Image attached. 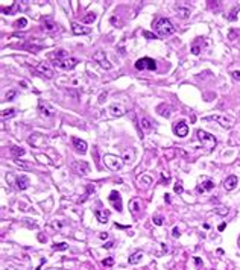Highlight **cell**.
Returning <instances> with one entry per match:
<instances>
[{
	"label": "cell",
	"mask_w": 240,
	"mask_h": 270,
	"mask_svg": "<svg viewBox=\"0 0 240 270\" xmlns=\"http://www.w3.org/2000/svg\"><path fill=\"white\" fill-rule=\"evenodd\" d=\"M205 120H216V121H219L220 125L223 126V128H230L231 125V120H228V119H225V117H220V115H214V117H207Z\"/></svg>",
	"instance_id": "obj_17"
},
{
	"label": "cell",
	"mask_w": 240,
	"mask_h": 270,
	"mask_svg": "<svg viewBox=\"0 0 240 270\" xmlns=\"http://www.w3.org/2000/svg\"><path fill=\"white\" fill-rule=\"evenodd\" d=\"M231 76H232V80L239 82L240 80V71H232V73H231Z\"/></svg>",
	"instance_id": "obj_35"
},
{
	"label": "cell",
	"mask_w": 240,
	"mask_h": 270,
	"mask_svg": "<svg viewBox=\"0 0 240 270\" xmlns=\"http://www.w3.org/2000/svg\"><path fill=\"white\" fill-rule=\"evenodd\" d=\"M131 206H132V212H138V202L137 200H132Z\"/></svg>",
	"instance_id": "obj_34"
},
{
	"label": "cell",
	"mask_w": 240,
	"mask_h": 270,
	"mask_svg": "<svg viewBox=\"0 0 240 270\" xmlns=\"http://www.w3.org/2000/svg\"><path fill=\"white\" fill-rule=\"evenodd\" d=\"M158 111H161L160 114L163 115V117H169V115H170V112H169L170 108H169V106H167V108L164 110V105H160V106H158Z\"/></svg>",
	"instance_id": "obj_28"
},
{
	"label": "cell",
	"mask_w": 240,
	"mask_h": 270,
	"mask_svg": "<svg viewBox=\"0 0 240 270\" xmlns=\"http://www.w3.org/2000/svg\"><path fill=\"white\" fill-rule=\"evenodd\" d=\"M237 182H239V179H237V176L236 175H231V176H228L227 179L223 181V188L227 191H231L236 188V185H237Z\"/></svg>",
	"instance_id": "obj_12"
},
{
	"label": "cell",
	"mask_w": 240,
	"mask_h": 270,
	"mask_svg": "<svg viewBox=\"0 0 240 270\" xmlns=\"http://www.w3.org/2000/svg\"><path fill=\"white\" fill-rule=\"evenodd\" d=\"M15 185H17L18 190H26V188L30 185V181L26 175H20V176H17V179H15Z\"/></svg>",
	"instance_id": "obj_13"
},
{
	"label": "cell",
	"mask_w": 240,
	"mask_h": 270,
	"mask_svg": "<svg viewBox=\"0 0 240 270\" xmlns=\"http://www.w3.org/2000/svg\"><path fill=\"white\" fill-rule=\"evenodd\" d=\"M143 35H144V38H148V40H157V33H150L148 30H143Z\"/></svg>",
	"instance_id": "obj_31"
},
{
	"label": "cell",
	"mask_w": 240,
	"mask_h": 270,
	"mask_svg": "<svg viewBox=\"0 0 240 270\" xmlns=\"http://www.w3.org/2000/svg\"><path fill=\"white\" fill-rule=\"evenodd\" d=\"M112 264H114V260H112V258H107V260H103V266H108V267H110V266H112Z\"/></svg>",
	"instance_id": "obj_36"
},
{
	"label": "cell",
	"mask_w": 240,
	"mask_h": 270,
	"mask_svg": "<svg viewBox=\"0 0 240 270\" xmlns=\"http://www.w3.org/2000/svg\"><path fill=\"white\" fill-rule=\"evenodd\" d=\"M110 111H111V114H112L114 117H116V115L120 117V115H123V114H125V110H123L122 106H116V105H112V106L110 108Z\"/></svg>",
	"instance_id": "obj_21"
},
{
	"label": "cell",
	"mask_w": 240,
	"mask_h": 270,
	"mask_svg": "<svg viewBox=\"0 0 240 270\" xmlns=\"http://www.w3.org/2000/svg\"><path fill=\"white\" fill-rule=\"evenodd\" d=\"M173 237H180V229L178 228H173Z\"/></svg>",
	"instance_id": "obj_42"
},
{
	"label": "cell",
	"mask_w": 240,
	"mask_h": 270,
	"mask_svg": "<svg viewBox=\"0 0 240 270\" xmlns=\"http://www.w3.org/2000/svg\"><path fill=\"white\" fill-rule=\"evenodd\" d=\"M71 30L75 35H88L91 32L90 28H85V26H81L78 23H71Z\"/></svg>",
	"instance_id": "obj_15"
},
{
	"label": "cell",
	"mask_w": 240,
	"mask_h": 270,
	"mask_svg": "<svg viewBox=\"0 0 240 270\" xmlns=\"http://www.w3.org/2000/svg\"><path fill=\"white\" fill-rule=\"evenodd\" d=\"M96 17H97V15H96L94 12H90V14H87V15L84 17V23H93V21L96 20Z\"/></svg>",
	"instance_id": "obj_27"
},
{
	"label": "cell",
	"mask_w": 240,
	"mask_h": 270,
	"mask_svg": "<svg viewBox=\"0 0 240 270\" xmlns=\"http://www.w3.org/2000/svg\"><path fill=\"white\" fill-rule=\"evenodd\" d=\"M14 114H15V110H14V108H9V110H5L2 112V117L6 119V117H12Z\"/></svg>",
	"instance_id": "obj_29"
},
{
	"label": "cell",
	"mask_w": 240,
	"mask_h": 270,
	"mask_svg": "<svg viewBox=\"0 0 240 270\" xmlns=\"http://www.w3.org/2000/svg\"><path fill=\"white\" fill-rule=\"evenodd\" d=\"M195 262H196V264L199 266V264H201V260H199V258H195Z\"/></svg>",
	"instance_id": "obj_45"
},
{
	"label": "cell",
	"mask_w": 240,
	"mask_h": 270,
	"mask_svg": "<svg viewBox=\"0 0 240 270\" xmlns=\"http://www.w3.org/2000/svg\"><path fill=\"white\" fill-rule=\"evenodd\" d=\"M71 143H73V146H75V149L78 150L79 153H85L87 152V143L84 140H81V138H78V137H73L71 138Z\"/></svg>",
	"instance_id": "obj_14"
},
{
	"label": "cell",
	"mask_w": 240,
	"mask_h": 270,
	"mask_svg": "<svg viewBox=\"0 0 240 270\" xmlns=\"http://www.w3.org/2000/svg\"><path fill=\"white\" fill-rule=\"evenodd\" d=\"M213 188H214V182L211 179H207V181H204L196 190H198V193H205V191H211Z\"/></svg>",
	"instance_id": "obj_16"
},
{
	"label": "cell",
	"mask_w": 240,
	"mask_h": 270,
	"mask_svg": "<svg viewBox=\"0 0 240 270\" xmlns=\"http://www.w3.org/2000/svg\"><path fill=\"white\" fill-rule=\"evenodd\" d=\"M161 181H163V182H169L170 176L169 175H166V173H161Z\"/></svg>",
	"instance_id": "obj_37"
},
{
	"label": "cell",
	"mask_w": 240,
	"mask_h": 270,
	"mask_svg": "<svg viewBox=\"0 0 240 270\" xmlns=\"http://www.w3.org/2000/svg\"><path fill=\"white\" fill-rule=\"evenodd\" d=\"M154 223H155L157 226H161V225L164 223V219H163L161 216H155V217H154Z\"/></svg>",
	"instance_id": "obj_33"
},
{
	"label": "cell",
	"mask_w": 240,
	"mask_h": 270,
	"mask_svg": "<svg viewBox=\"0 0 240 270\" xmlns=\"http://www.w3.org/2000/svg\"><path fill=\"white\" fill-rule=\"evenodd\" d=\"M112 244H114L112 241H108V243H105V244H103V247H105V249H111V247H112Z\"/></svg>",
	"instance_id": "obj_40"
},
{
	"label": "cell",
	"mask_w": 240,
	"mask_h": 270,
	"mask_svg": "<svg viewBox=\"0 0 240 270\" xmlns=\"http://www.w3.org/2000/svg\"><path fill=\"white\" fill-rule=\"evenodd\" d=\"M37 70L40 71L41 74H46L47 78H53V70H52V69H49L46 64H38Z\"/></svg>",
	"instance_id": "obj_19"
},
{
	"label": "cell",
	"mask_w": 240,
	"mask_h": 270,
	"mask_svg": "<svg viewBox=\"0 0 240 270\" xmlns=\"http://www.w3.org/2000/svg\"><path fill=\"white\" fill-rule=\"evenodd\" d=\"M237 11H239V8H234V9H232V12H231V17H230V21L236 20V12H237Z\"/></svg>",
	"instance_id": "obj_38"
},
{
	"label": "cell",
	"mask_w": 240,
	"mask_h": 270,
	"mask_svg": "<svg viewBox=\"0 0 240 270\" xmlns=\"http://www.w3.org/2000/svg\"><path fill=\"white\" fill-rule=\"evenodd\" d=\"M201 52H202V46H199V41H195L191 44V53L193 55H199Z\"/></svg>",
	"instance_id": "obj_22"
},
{
	"label": "cell",
	"mask_w": 240,
	"mask_h": 270,
	"mask_svg": "<svg viewBox=\"0 0 240 270\" xmlns=\"http://www.w3.org/2000/svg\"><path fill=\"white\" fill-rule=\"evenodd\" d=\"M173 134L178 135L180 138L187 137V134H189V125H187L184 120L175 121V123H173Z\"/></svg>",
	"instance_id": "obj_7"
},
{
	"label": "cell",
	"mask_w": 240,
	"mask_h": 270,
	"mask_svg": "<svg viewBox=\"0 0 240 270\" xmlns=\"http://www.w3.org/2000/svg\"><path fill=\"white\" fill-rule=\"evenodd\" d=\"M44 24H46V29H47V30H53L55 28H56V26H55V24L50 21V18H46V20H44Z\"/></svg>",
	"instance_id": "obj_32"
},
{
	"label": "cell",
	"mask_w": 240,
	"mask_h": 270,
	"mask_svg": "<svg viewBox=\"0 0 240 270\" xmlns=\"http://www.w3.org/2000/svg\"><path fill=\"white\" fill-rule=\"evenodd\" d=\"M26 24H28V20H26L24 17H21L20 20L15 21V26H17V28H26Z\"/></svg>",
	"instance_id": "obj_30"
},
{
	"label": "cell",
	"mask_w": 240,
	"mask_h": 270,
	"mask_svg": "<svg viewBox=\"0 0 240 270\" xmlns=\"http://www.w3.org/2000/svg\"><path fill=\"white\" fill-rule=\"evenodd\" d=\"M100 238H102V240H105V238H108V234H107V232H103V234H100Z\"/></svg>",
	"instance_id": "obj_43"
},
{
	"label": "cell",
	"mask_w": 240,
	"mask_h": 270,
	"mask_svg": "<svg viewBox=\"0 0 240 270\" xmlns=\"http://www.w3.org/2000/svg\"><path fill=\"white\" fill-rule=\"evenodd\" d=\"M196 135H198V140L202 143V146L208 150V152H211V150L216 147L217 141H216V138L211 134H208V132H205V130H202V129H198Z\"/></svg>",
	"instance_id": "obj_3"
},
{
	"label": "cell",
	"mask_w": 240,
	"mask_h": 270,
	"mask_svg": "<svg viewBox=\"0 0 240 270\" xmlns=\"http://www.w3.org/2000/svg\"><path fill=\"white\" fill-rule=\"evenodd\" d=\"M93 59L96 61L102 69H105V70H110L111 67H112L110 64V61L107 59V56H105V52H102V50H97V52L93 55Z\"/></svg>",
	"instance_id": "obj_8"
},
{
	"label": "cell",
	"mask_w": 240,
	"mask_h": 270,
	"mask_svg": "<svg viewBox=\"0 0 240 270\" xmlns=\"http://www.w3.org/2000/svg\"><path fill=\"white\" fill-rule=\"evenodd\" d=\"M140 123H141V126H143V129H144V130H150L152 128H154V123H152V121H150L148 117H141Z\"/></svg>",
	"instance_id": "obj_20"
},
{
	"label": "cell",
	"mask_w": 240,
	"mask_h": 270,
	"mask_svg": "<svg viewBox=\"0 0 240 270\" xmlns=\"http://www.w3.org/2000/svg\"><path fill=\"white\" fill-rule=\"evenodd\" d=\"M152 28H154V30L157 32V37H160V38L170 37V35L175 32V26H173L172 21H170L169 18H166V17L157 18V20L154 21Z\"/></svg>",
	"instance_id": "obj_1"
},
{
	"label": "cell",
	"mask_w": 240,
	"mask_h": 270,
	"mask_svg": "<svg viewBox=\"0 0 240 270\" xmlns=\"http://www.w3.org/2000/svg\"><path fill=\"white\" fill-rule=\"evenodd\" d=\"M138 182H140L141 185H150L152 184V178L150 176H148V175H144V176H141V178H138Z\"/></svg>",
	"instance_id": "obj_23"
},
{
	"label": "cell",
	"mask_w": 240,
	"mask_h": 270,
	"mask_svg": "<svg viewBox=\"0 0 240 270\" xmlns=\"http://www.w3.org/2000/svg\"><path fill=\"white\" fill-rule=\"evenodd\" d=\"M173 190H175L176 194H182V193H184V187H182V182H181V181H178V182L173 185Z\"/></svg>",
	"instance_id": "obj_26"
},
{
	"label": "cell",
	"mask_w": 240,
	"mask_h": 270,
	"mask_svg": "<svg viewBox=\"0 0 240 270\" xmlns=\"http://www.w3.org/2000/svg\"><path fill=\"white\" fill-rule=\"evenodd\" d=\"M11 152H12V155L15 156V158H18V156H21V155H24V149H21V147H12L11 149Z\"/></svg>",
	"instance_id": "obj_24"
},
{
	"label": "cell",
	"mask_w": 240,
	"mask_h": 270,
	"mask_svg": "<svg viewBox=\"0 0 240 270\" xmlns=\"http://www.w3.org/2000/svg\"><path fill=\"white\" fill-rule=\"evenodd\" d=\"M67 249H69L67 243H55L53 244V250H67Z\"/></svg>",
	"instance_id": "obj_25"
},
{
	"label": "cell",
	"mask_w": 240,
	"mask_h": 270,
	"mask_svg": "<svg viewBox=\"0 0 240 270\" xmlns=\"http://www.w3.org/2000/svg\"><path fill=\"white\" fill-rule=\"evenodd\" d=\"M132 158H134V153H131V155H129V152H126V156H125L126 162H131V161H132Z\"/></svg>",
	"instance_id": "obj_39"
},
{
	"label": "cell",
	"mask_w": 240,
	"mask_h": 270,
	"mask_svg": "<svg viewBox=\"0 0 240 270\" xmlns=\"http://www.w3.org/2000/svg\"><path fill=\"white\" fill-rule=\"evenodd\" d=\"M103 164L110 169V170H120L123 166V160L116 156V155H103Z\"/></svg>",
	"instance_id": "obj_5"
},
{
	"label": "cell",
	"mask_w": 240,
	"mask_h": 270,
	"mask_svg": "<svg viewBox=\"0 0 240 270\" xmlns=\"http://www.w3.org/2000/svg\"><path fill=\"white\" fill-rule=\"evenodd\" d=\"M135 69L140 71H154L157 70V62L152 59V58H148V56H144V58H140V59L135 61Z\"/></svg>",
	"instance_id": "obj_4"
},
{
	"label": "cell",
	"mask_w": 240,
	"mask_h": 270,
	"mask_svg": "<svg viewBox=\"0 0 240 270\" xmlns=\"http://www.w3.org/2000/svg\"><path fill=\"white\" fill-rule=\"evenodd\" d=\"M108 200H110L111 203H112V206L116 208L117 211H123V205H122V197H120V194L117 193L116 190H112L110 193V196H108Z\"/></svg>",
	"instance_id": "obj_9"
},
{
	"label": "cell",
	"mask_w": 240,
	"mask_h": 270,
	"mask_svg": "<svg viewBox=\"0 0 240 270\" xmlns=\"http://www.w3.org/2000/svg\"><path fill=\"white\" fill-rule=\"evenodd\" d=\"M14 96H15V91H11V93H8V94H6V99L11 100L12 97H14Z\"/></svg>",
	"instance_id": "obj_41"
},
{
	"label": "cell",
	"mask_w": 240,
	"mask_h": 270,
	"mask_svg": "<svg viewBox=\"0 0 240 270\" xmlns=\"http://www.w3.org/2000/svg\"><path fill=\"white\" fill-rule=\"evenodd\" d=\"M71 170L76 175H87V173H90V164L87 161H73Z\"/></svg>",
	"instance_id": "obj_6"
},
{
	"label": "cell",
	"mask_w": 240,
	"mask_h": 270,
	"mask_svg": "<svg viewBox=\"0 0 240 270\" xmlns=\"http://www.w3.org/2000/svg\"><path fill=\"white\" fill-rule=\"evenodd\" d=\"M141 258H143V253H141L140 250H137V252H134L129 258H128V262L132 264V266H135V264H138L141 261Z\"/></svg>",
	"instance_id": "obj_18"
},
{
	"label": "cell",
	"mask_w": 240,
	"mask_h": 270,
	"mask_svg": "<svg viewBox=\"0 0 240 270\" xmlns=\"http://www.w3.org/2000/svg\"><path fill=\"white\" fill-rule=\"evenodd\" d=\"M94 216H96V219H97V222L99 223H108V220H110V216H111V211L110 210H96L94 211Z\"/></svg>",
	"instance_id": "obj_11"
},
{
	"label": "cell",
	"mask_w": 240,
	"mask_h": 270,
	"mask_svg": "<svg viewBox=\"0 0 240 270\" xmlns=\"http://www.w3.org/2000/svg\"><path fill=\"white\" fill-rule=\"evenodd\" d=\"M38 110H40V112L43 115H46V117H53V114H55L53 106H52L50 103H47V102H44V100H40V102H38Z\"/></svg>",
	"instance_id": "obj_10"
},
{
	"label": "cell",
	"mask_w": 240,
	"mask_h": 270,
	"mask_svg": "<svg viewBox=\"0 0 240 270\" xmlns=\"http://www.w3.org/2000/svg\"><path fill=\"white\" fill-rule=\"evenodd\" d=\"M78 64H79V59H78V58L67 56V55L64 53V50L56 52V56H55V61H53V65L58 67V69H62V70H71V69H75Z\"/></svg>",
	"instance_id": "obj_2"
},
{
	"label": "cell",
	"mask_w": 240,
	"mask_h": 270,
	"mask_svg": "<svg viewBox=\"0 0 240 270\" xmlns=\"http://www.w3.org/2000/svg\"><path fill=\"white\" fill-rule=\"evenodd\" d=\"M164 197H166V202H170V194H166Z\"/></svg>",
	"instance_id": "obj_44"
}]
</instances>
